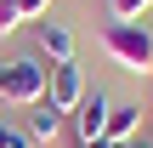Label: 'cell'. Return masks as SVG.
<instances>
[{
    "label": "cell",
    "mask_w": 153,
    "mask_h": 148,
    "mask_svg": "<svg viewBox=\"0 0 153 148\" xmlns=\"http://www.w3.org/2000/svg\"><path fill=\"white\" fill-rule=\"evenodd\" d=\"M79 148H114V143H108V137H97V143H79Z\"/></svg>",
    "instance_id": "12"
},
{
    "label": "cell",
    "mask_w": 153,
    "mask_h": 148,
    "mask_svg": "<svg viewBox=\"0 0 153 148\" xmlns=\"http://www.w3.org/2000/svg\"><path fill=\"white\" fill-rule=\"evenodd\" d=\"M108 6V23H142L153 11V0H102Z\"/></svg>",
    "instance_id": "8"
},
{
    "label": "cell",
    "mask_w": 153,
    "mask_h": 148,
    "mask_svg": "<svg viewBox=\"0 0 153 148\" xmlns=\"http://www.w3.org/2000/svg\"><path fill=\"white\" fill-rule=\"evenodd\" d=\"M45 80H51V63H45L40 51L0 63V97H6V103H17V108H34V103H45Z\"/></svg>",
    "instance_id": "1"
},
{
    "label": "cell",
    "mask_w": 153,
    "mask_h": 148,
    "mask_svg": "<svg viewBox=\"0 0 153 148\" xmlns=\"http://www.w3.org/2000/svg\"><path fill=\"white\" fill-rule=\"evenodd\" d=\"M17 11H23V23H40V17H51V0H17Z\"/></svg>",
    "instance_id": "11"
},
{
    "label": "cell",
    "mask_w": 153,
    "mask_h": 148,
    "mask_svg": "<svg viewBox=\"0 0 153 148\" xmlns=\"http://www.w3.org/2000/svg\"><path fill=\"white\" fill-rule=\"evenodd\" d=\"M85 91H91V86H85V74H79V63H51V80H45V103H51V108H62V114H74Z\"/></svg>",
    "instance_id": "3"
},
{
    "label": "cell",
    "mask_w": 153,
    "mask_h": 148,
    "mask_svg": "<svg viewBox=\"0 0 153 148\" xmlns=\"http://www.w3.org/2000/svg\"><path fill=\"white\" fill-rule=\"evenodd\" d=\"M23 131H28V143H57V131H62V108L34 103V108H28V120H23Z\"/></svg>",
    "instance_id": "7"
},
{
    "label": "cell",
    "mask_w": 153,
    "mask_h": 148,
    "mask_svg": "<svg viewBox=\"0 0 153 148\" xmlns=\"http://www.w3.org/2000/svg\"><path fill=\"white\" fill-rule=\"evenodd\" d=\"M0 148H34V143H28L23 125H6V120H0Z\"/></svg>",
    "instance_id": "9"
},
{
    "label": "cell",
    "mask_w": 153,
    "mask_h": 148,
    "mask_svg": "<svg viewBox=\"0 0 153 148\" xmlns=\"http://www.w3.org/2000/svg\"><path fill=\"white\" fill-rule=\"evenodd\" d=\"M142 125H148V108H142V103H114V114H108V143H136Z\"/></svg>",
    "instance_id": "6"
},
{
    "label": "cell",
    "mask_w": 153,
    "mask_h": 148,
    "mask_svg": "<svg viewBox=\"0 0 153 148\" xmlns=\"http://www.w3.org/2000/svg\"><path fill=\"white\" fill-rule=\"evenodd\" d=\"M34 46H40L45 63H74V29L57 23V17H40L34 23Z\"/></svg>",
    "instance_id": "5"
},
{
    "label": "cell",
    "mask_w": 153,
    "mask_h": 148,
    "mask_svg": "<svg viewBox=\"0 0 153 148\" xmlns=\"http://www.w3.org/2000/svg\"><path fill=\"white\" fill-rule=\"evenodd\" d=\"M102 51L125 74H153V29L148 23H108L102 29Z\"/></svg>",
    "instance_id": "2"
},
{
    "label": "cell",
    "mask_w": 153,
    "mask_h": 148,
    "mask_svg": "<svg viewBox=\"0 0 153 148\" xmlns=\"http://www.w3.org/2000/svg\"><path fill=\"white\" fill-rule=\"evenodd\" d=\"M108 114H114V97H108V91H85L79 108H74V137H79V143L108 137Z\"/></svg>",
    "instance_id": "4"
},
{
    "label": "cell",
    "mask_w": 153,
    "mask_h": 148,
    "mask_svg": "<svg viewBox=\"0 0 153 148\" xmlns=\"http://www.w3.org/2000/svg\"><path fill=\"white\" fill-rule=\"evenodd\" d=\"M17 23H23L17 0H0V34H17Z\"/></svg>",
    "instance_id": "10"
}]
</instances>
